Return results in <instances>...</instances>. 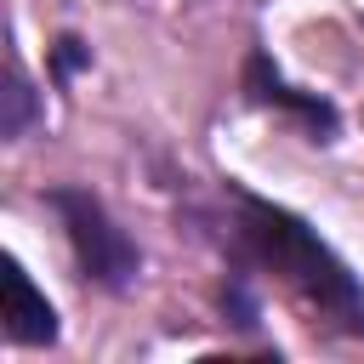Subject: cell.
<instances>
[{
  "instance_id": "cell-1",
  "label": "cell",
  "mask_w": 364,
  "mask_h": 364,
  "mask_svg": "<svg viewBox=\"0 0 364 364\" xmlns=\"http://www.w3.org/2000/svg\"><path fill=\"white\" fill-rule=\"evenodd\" d=\"M233 205H239V216H233L239 256L256 262L262 273H273L313 313V324H330V330L364 341V284L353 279V267L296 210L267 205L256 193H233Z\"/></svg>"
},
{
  "instance_id": "cell-2",
  "label": "cell",
  "mask_w": 364,
  "mask_h": 364,
  "mask_svg": "<svg viewBox=\"0 0 364 364\" xmlns=\"http://www.w3.org/2000/svg\"><path fill=\"white\" fill-rule=\"evenodd\" d=\"M46 205L63 216L68 245H74V262H80V273H85L91 284L125 290V284L136 279L142 256H136V245L125 239V228H114V216L102 210V199H91L85 188H51Z\"/></svg>"
},
{
  "instance_id": "cell-3",
  "label": "cell",
  "mask_w": 364,
  "mask_h": 364,
  "mask_svg": "<svg viewBox=\"0 0 364 364\" xmlns=\"http://www.w3.org/2000/svg\"><path fill=\"white\" fill-rule=\"evenodd\" d=\"M6 336H11L17 347H46V341H57V313H51V301L34 290V279H28L17 262H6Z\"/></svg>"
},
{
  "instance_id": "cell-4",
  "label": "cell",
  "mask_w": 364,
  "mask_h": 364,
  "mask_svg": "<svg viewBox=\"0 0 364 364\" xmlns=\"http://www.w3.org/2000/svg\"><path fill=\"white\" fill-rule=\"evenodd\" d=\"M250 97H256V102H273V108H284V114H301L318 136H330V131H336V108H330V102H318V97L290 91V85L267 68V57H250Z\"/></svg>"
},
{
  "instance_id": "cell-5",
  "label": "cell",
  "mask_w": 364,
  "mask_h": 364,
  "mask_svg": "<svg viewBox=\"0 0 364 364\" xmlns=\"http://www.w3.org/2000/svg\"><path fill=\"white\" fill-rule=\"evenodd\" d=\"M28 119H34V91H28L23 68L11 63V80H6V136H23Z\"/></svg>"
},
{
  "instance_id": "cell-6",
  "label": "cell",
  "mask_w": 364,
  "mask_h": 364,
  "mask_svg": "<svg viewBox=\"0 0 364 364\" xmlns=\"http://www.w3.org/2000/svg\"><path fill=\"white\" fill-rule=\"evenodd\" d=\"M80 63H85V51H80V40H74V34H63V40H57V74H74Z\"/></svg>"
}]
</instances>
